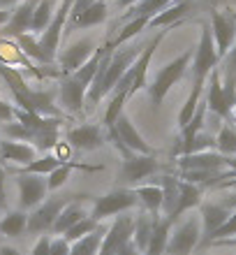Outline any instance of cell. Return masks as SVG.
I'll return each instance as SVG.
<instances>
[{
    "mask_svg": "<svg viewBox=\"0 0 236 255\" xmlns=\"http://www.w3.org/2000/svg\"><path fill=\"white\" fill-rule=\"evenodd\" d=\"M144 47H123L118 51H114V44L109 42V49L104 58H102L100 67H97V74H95L93 84H90V91H88L86 100L88 105H97V102L109 95L116 88V84L123 79V74L128 72L130 67L135 65V61L142 56Z\"/></svg>",
    "mask_w": 236,
    "mask_h": 255,
    "instance_id": "cell-1",
    "label": "cell"
},
{
    "mask_svg": "<svg viewBox=\"0 0 236 255\" xmlns=\"http://www.w3.org/2000/svg\"><path fill=\"white\" fill-rule=\"evenodd\" d=\"M109 42L104 47H97V51L93 54V58L86 63L83 67H79L77 72L68 74L65 79L61 81V91H58V100H61V107H65L70 114H79L83 109V102H86V95L90 91V84H93L95 74H97V67H100L102 58L107 54Z\"/></svg>",
    "mask_w": 236,
    "mask_h": 255,
    "instance_id": "cell-2",
    "label": "cell"
},
{
    "mask_svg": "<svg viewBox=\"0 0 236 255\" xmlns=\"http://www.w3.org/2000/svg\"><path fill=\"white\" fill-rule=\"evenodd\" d=\"M0 79L9 86L19 109H26V112H33V114H40V116L58 114L54 107V93L51 91H33L16 67L0 61Z\"/></svg>",
    "mask_w": 236,
    "mask_h": 255,
    "instance_id": "cell-3",
    "label": "cell"
},
{
    "mask_svg": "<svg viewBox=\"0 0 236 255\" xmlns=\"http://www.w3.org/2000/svg\"><path fill=\"white\" fill-rule=\"evenodd\" d=\"M192 58H195V49H192V51H183L181 56H176L174 61L167 63V65L157 72L156 81L149 86V95L156 107H160L162 102H164V98H167V93L171 91V86H174L176 81L183 79L185 70L192 65Z\"/></svg>",
    "mask_w": 236,
    "mask_h": 255,
    "instance_id": "cell-4",
    "label": "cell"
},
{
    "mask_svg": "<svg viewBox=\"0 0 236 255\" xmlns=\"http://www.w3.org/2000/svg\"><path fill=\"white\" fill-rule=\"evenodd\" d=\"M223 61L220 54H218L216 40H213V30H211V23H202V35H199V42H197L195 49V58H192V81H206L216 65Z\"/></svg>",
    "mask_w": 236,
    "mask_h": 255,
    "instance_id": "cell-5",
    "label": "cell"
},
{
    "mask_svg": "<svg viewBox=\"0 0 236 255\" xmlns=\"http://www.w3.org/2000/svg\"><path fill=\"white\" fill-rule=\"evenodd\" d=\"M211 30H213L218 54H220V58H225L236 42V9H232V7L211 9Z\"/></svg>",
    "mask_w": 236,
    "mask_h": 255,
    "instance_id": "cell-6",
    "label": "cell"
},
{
    "mask_svg": "<svg viewBox=\"0 0 236 255\" xmlns=\"http://www.w3.org/2000/svg\"><path fill=\"white\" fill-rule=\"evenodd\" d=\"M137 202H139V197H137L135 190L116 188V190H111V193L102 195V197L95 200L90 218H95V221L100 223V221H104V218H109V216H121V214H125L128 209L135 207Z\"/></svg>",
    "mask_w": 236,
    "mask_h": 255,
    "instance_id": "cell-7",
    "label": "cell"
},
{
    "mask_svg": "<svg viewBox=\"0 0 236 255\" xmlns=\"http://www.w3.org/2000/svg\"><path fill=\"white\" fill-rule=\"evenodd\" d=\"M75 2L77 0H61L58 9L54 12V21H51L47 30L40 35V47L44 49V54H47L51 61H54L56 54H58L63 30H65V26H68L70 14H72V9H75Z\"/></svg>",
    "mask_w": 236,
    "mask_h": 255,
    "instance_id": "cell-8",
    "label": "cell"
},
{
    "mask_svg": "<svg viewBox=\"0 0 236 255\" xmlns=\"http://www.w3.org/2000/svg\"><path fill=\"white\" fill-rule=\"evenodd\" d=\"M199 244H202V225L197 216H190L183 225H178L171 232L167 255H190Z\"/></svg>",
    "mask_w": 236,
    "mask_h": 255,
    "instance_id": "cell-9",
    "label": "cell"
},
{
    "mask_svg": "<svg viewBox=\"0 0 236 255\" xmlns=\"http://www.w3.org/2000/svg\"><path fill=\"white\" fill-rule=\"evenodd\" d=\"M135 221L132 216L128 214H121L116 216L114 225L107 230V235L102 239V246H100V253L97 255H118L121 253L123 246H128L135 237Z\"/></svg>",
    "mask_w": 236,
    "mask_h": 255,
    "instance_id": "cell-10",
    "label": "cell"
},
{
    "mask_svg": "<svg viewBox=\"0 0 236 255\" xmlns=\"http://www.w3.org/2000/svg\"><path fill=\"white\" fill-rule=\"evenodd\" d=\"M111 139L118 144V146L125 151V155L130 153V151H135V153H142V155H151L153 153V148L146 144V139H144L142 134L137 132L135 123L130 121L128 114H121L118 119H116V126H114V132H111Z\"/></svg>",
    "mask_w": 236,
    "mask_h": 255,
    "instance_id": "cell-11",
    "label": "cell"
},
{
    "mask_svg": "<svg viewBox=\"0 0 236 255\" xmlns=\"http://www.w3.org/2000/svg\"><path fill=\"white\" fill-rule=\"evenodd\" d=\"M70 202H72L70 197H54V200H47L44 204H40L33 214L28 216V232L30 235H42V232L54 230L61 211L68 207Z\"/></svg>",
    "mask_w": 236,
    "mask_h": 255,
    "instance_id": "cell-12",
    "label": "cell"
},
{
    "mask_svg": "<svg viewBox=\"0 0 236 255\" xmlns=\"http://www.w3.org/2000/svg\"><path fill=\"white\" fill-rule=\"evenodd\" d=\"M157 167H160V162L156 160V155H128L121 165V172H118V179L123 183H137L142 181V179H149L151 174H156Z\"/></svg>",
    "mask_w": 236,
    "mask_h": 255,
    "instance_id": "cell-13",
    "label": "cell"
},
{
    "mask_svg": "<svg viewBox=\"0 0 236 255\" xmlns=\"http://www.w3.org/2000/svg\"><path fill=\"white\" fill-rule=\"evenodd\" d=\"M206 105H209V112L218 114L225 123H234V116H232V107H230V102H227V95H225V88H223V74H220V70H218V67L209 74Z\"/></svg>",
    "mask_w": 236,
    "mask_h": 255,
    "instance_id": "cell-14",
    "label": "cell"
},
{
    "mask_svg": "<svg viewBox=\"0 0 236 255\" xmlns=\"http://www.w3.org/2000/svg\"><path fill=\"white\" fill-rule=\"evenodd\" d=\"M16 186H19V204L21 209H35L44 200L49 186L47 179L37 174H19L16 176Z\"/></svg>",
    "mask_w": 236,
    "mask_h": 255,
    "instance_id": "cell-15",
    "label": "cell"
},
{
    "mask_svg": "<svg viewBox=\"0 0 236 255\" xmlns=\"http://www.w3.org/2000/svg\"><path fill=\"white\" fill-rule=\"evenodd\" d=\"M97 51V47H95L93 40H79L75 42V44H70L65 51L61 54V70L63 74L68 77V74L77 72L79 67H83L90 58H93V54Z\"/></svg>",
    "mask_w": 236,
    "mask_h": 255,
    "instance_id": "cell-16",
    "label": "cell"
},
{
    "mask_svg": "<svg viewBox=\"0 0 236 255\" xmlns=\"http://www.w3.org/2000/svg\"><path fill=\"white\" fill-rule=\"evenodd\" d=\"M227 165V155L220 151H202V153H188L181 155L178 167L181 172H216Z\"/></svg>",
    "mask_w": 236,
    "mask_h": 255,
    "instance_id": "cell-17",
    "label": "cell"
},
{
    "mask_svg": "<svg viewBox=\"0 0 236 255\" xmlns=\"http://www.w3.org/2000/svg\"><path fill=\"white\" fill-rule=\"evenodd\" d=\"M35 7H37L35 0H23L21 5H16V9L9 14V21L2 26L0 33L5 35V37H14V40L21 37V35H26L30 30V26H33Z\"/></svg>",
    "mask_w": 236,
    "mask_h": 255,
    "instance_id": "cell-18",
    "label": "cell"
},
{
    "mask_svg": "<svg viewBox=\"0 0 236 255\" xmlns=\"http://www.w3.org/2000/svg\"><path fill=\"white\" fill-rule=\"evenodd\" d=\"M230 214H232L230 207H225V204H202V221H204L202 246H209L213 242V235L225 225Z\"/></svg>",
    "mask_w": 236,
    "mask_h": 255,
    "instance_id": "cell-19",
    "label": "cell"
},
{
    "mask_svg": "<svg viewBox=\"0 0 236 255\" xmlns=\"http://www.w3.org/2000/svg\"><path fill=\"white\" fill-rule=\"evenodd\" d=\"M68 141L70 146L79 148V151H95L102 146V130L95 123H83V126H77L70 130Z\"/></svg>",
    "mask_w": 236,
    "mask_h": 255,
    "instance_id": "cell-20",
    "label": "cell"
},
{
    "mask_svg": "<svg viewBox=\"0 0 236 255\" xmlns=\"http://www.w3.org/2000/svg\"><path fill=\"white\" fill-rule=\"evenodd\" d=\"M37 155V148L33 144H26V141H16V139H5L0 141V158L2 162H16V165H30Z\"/></svg>",
    "mask_w": 236,
    "mask_h": 255,
    "instance_id": "cell-21",
    "label": "cell"
},
{
    "mask_svg": "<svg viewBox=\"0 0 236 255\" xmlns=\"http://www.w3.org/2000/svg\"><path fill=\"white\" fill-rule=\"evenodd\" d=\"M202 204V188L195 186V183H188L183 181L178 183V197H176V204H174V211L169 214V221L176 223L178 221V216L190 211L192 207H199Z\"/></svg>",
    "mask_w": 236,
    "mask_h": 255,
    "instance_id": "cell-22",
    "label": "cell"
},
{
    "mask_svg": "<svg viewBox=\"0 0 236 255\" xmlns=\"http://www.w3.org/2000/svg\"><path fill=\"white\" fill-rule=\"evenodd\" d=\"M109 16V5L104 2V0H100V2H95V5L86 7L81 14H77V16H70V30H83V28H93V26H100V23H104Z\"/></svg>",
    "mask_w": 236,
    "mask_h": 255,
    "instance_id": "cell-23",
    "label": "cell"
},
{
    "mask_svg": "<svg viewBox=\"0 0 236 255\" xmlns=\"http://www.w3.org/2000/svg\"><path fill=\"white\" fill-rule=\"evenodd\" d=\"M135 193L139 197V202L146 207V211L153 218H160V211L164 207V190H162V186H137Z\"/></svg>",
    "mask_w": 236,
    "mask_h": 255,
    "instance_id": "cell-24",
    "label": "cell"
},
{
    "mask_svg": "<svg viewBox=\"0 0 236 255\" xmlns=\"http://www.w3.org/2000/svg\"><path fill=\"white\" fill-rule=\"evenodd\" d=\"M190 7H192L190 0H176L174 5H169L167 9H162L160 14H156V16L151 19L149 28H164V30H167L171 23H176L178 19L185 16V12H188Z\"/></svg>",
    "mask_w": 236,
    "mask_h": 255,
    "instance_id": "cell-25",
    "label": "cell"
},
{
    "mask_svg": "<svg viewBox=\"0 0 236 255\" xmlns=\"http://www.w3.org/2000/svg\"><path fill=\"white\" fill-rule=\"evenodd\" d=\"M171 225L174 223L169 218H160L156 223V230H153V237H151V244L146 249V255H167V246H169V237H171Z\"/></svg>",
    "mask_w": 236,
    "mask_h": 255,
    "instance_id": "cell-26",
    "label": "cell"
},
{
    "mask_svg": "<svg viewBox=\"0 0 236 255\" xmlns=\"http://www.w3.org/2000/svg\"><path fill=\"white\" fill-rule=\"evenodd\" d=\"M206 112H209V105H206V100H202L199 102V107H197V112H195V116H192V121L188 123V126L181 130V134H183V141H181V155L185 153L190 148V144L197 139V134L202 132V126H204V116H206Z\"/></svg>",
    "mask_w": 236,
    "mask_h": 255,
    "instance_id": "cell-27",
    "label": "cell"
},
{
    "mask_svg": "<svg viewBox=\"0 0 236 255\" xmlns=\"http://www.w3.org/2000/svg\"><path fill=\"white\" fill-rule=\"evenodd\" d=\"M86 211H83V207H81L79 202H70L68 207L61 211V216H58V221H56L54 225V232L56 235H65L70 228H75L79 221H83L86 218Z\"/></svg>",
    "mask_w": 236,
    "mask_h": 255,
    "instance_id": "cell-28",
    "label": "cell"
},
{
    "mask_svg": "<svg viewBox=\"0 0 236 255\" xmlns=\"http://www.w3.org/2000/svg\"><path fill=\"white\" fill-rule=\"evenodd\" d=\"M65 160H61L56 153H44L42 158H37V160H33L30 165H26V167L19 169V174H37V176H44V174H51L54 169H58ZM70 162V160H68Z\"/></svg>",
    "mask_w": 236,
    "mask_h": 255,
    "instance_id": "cell-29",
    "label": "cell"
},
{
    "mask_svg": "<svg viewBox=\"0 0 236 255\" xmlns=\"http://www.w3.org/2000/svg\"><path fill=\"white\" fill-rule=\"evenodd\" d=\"M160 221V218H153V216L149 214V218H146V214L139 216L135 221V237H132V242H135V246L139 251H146L151 244V237H153V230H156V223Z\"/></svg>",
    "mask_w": 236,
    "mask_h": 255,
    "instance_id": "cell-30",
    "label": "cell"
},
{
    "mask_svg": "<svg viewBox=\"0 0 236 255\" xmlns=\"http://www.w3.org/2000/svg\"><path fill=\"white\" fill-rule=\"evenodd\" d=\"M104 235H107V228H102V225H100L93 235H88V237H83V239H79V242L72 246L70 255H97V253H100V246H102Z\"/></svg>",
    "mask_w": 236,
    "mask_h": 255,
    "instance_id": "cell-31",
    "label": "cell"
},
{
    "mask_svg": "<svg viewBox=\"0 0 236 255\" xmlns=\"http://www.w3.org/2000/svg\"><path fill=\"white\" fill-rule=\"evenodd\" d=\"M202 88H204V81H192V91H190L188 100H185L181 114H178V128H181V130L192 121V116H195L197 107H199V102H202Z\"/></svg>",
    "mask_w": 236,
    "mask_h": 255,
    "instance_id": "cell-32",
    "label": "cell"
},
{
    "mask_svg": "<svg viewBox=\"0 0 236 255\" xmlns=\"http://www.w3.org/2000/svg\"><path fill=\"white\" fill-rule=\"evenodd\" d=\"M176 0H139L135 7L128 9V19H135V16H146V19H153L156 14H160L162 9H167L169 5H174Z\"/></svg>",
    "mask_w": 236,
    "mask_h": 255,
    "instance_id": "cell-33",
    "label": "cell"
},
{
    "mask_svg": "<svg viewBox=\"0 0 236 255\" xmlns=\"http://www.w3.org/2000/svg\"><path fill=\"white\" fill-rule=\"evenodd\" d=\"M16 44H19V49L28 56V58H30V61H35V63H44V65L54 63L47 54H44V49L40 47V40H35V37H33L30 33H26V35H21V37H16Z\"/></svg>",
    "mask_w": 236,
    "mask_h": 255,
    "instance_id": "cell-34",
    "label": "cell"
},
{
    "mask_svg": "<svg viewBox=\"0 0 236 255\" xmlns=\"http://www.w3.org/2000/svg\"><path fill=\"white\" fill-rule=\"evenodd\" d=\"M23 232H28V216L23 211H12L0 221V235L21 237Z\"/></svg>",
    "mask_w": 236,
    "mask_h": 255,
    "instance_id": "cell-35",
    "label": "cell"
},
{
    "mask_svg": "<svg viewBox=\"0 0 236 255\" xmlns=\"http://www.w3.org/2000/svg\"><path fill=\"white\" fill-rule=\"evenodd\" d=\"M54 21V0H40L37 7H35V14H33V26L30 30L33 33H44L49 28V23Z\"/></svg>",
    "mask_w": 236,
    "mask_h": 255,
    "instance_id": "cell-36",
    "label": "cell"
},
{
    "mask_svg": "<svg viewBox=\"0 0 236 255\" xmlns=\"http://www.w3.org/2000/svg\"><path fill=\"white\" fill-rule=\"evenodd\" d=\"M149 23H151V19H146V16H135V19H128V23L121 28L118 37L111 42V44H114V49L121 47V44H125V42L132 40V37H137L144 28H149Z\"/></svg>",
    "mask_w": 236,
    "mask_h": 255,
    "instance_id": "cell-37",
    "label": "cell"
},
{
    "mask_svg": "<svg viewBox=\"0 0 236 255\" xmlns=\"http://www.w3.org/2000/svg\"><path fill=\"white\" fill-rule=\"evenodd\" d=\"M216 146L223 155H236V126L225 123L216 137Z\"/></svg>",
    "mask_w": 236,
    "mask_h": 255,
    "instance_id": "cell-38",
    "label": "cell"
},
{
    "mask_svg": "<svg viewBox=\"0 0 236 255\" xmlns=\"http://www.w3.org/2000/svg\"><path fill=\"white\" fill-rule=\"evenodd\" d=\"M97 228H100V223L95 221V218H90V216H86L83 221H79V223H77V225H75V228H70L68 232L63 235V237H65V239H68L70 244H72V242L77 244V242H79V239H83V237L93 235V232H95V230H97Z\"/></svg>",
    "mask_w": 236,
    "mask_h": 255,
    "instance_id": "cell-39",
    "label": "cell"
},
{
    "mask_svg": "<svg viewBox=\"0 0 236 255\" xmlns=\"http://www.w3.org/2000/svg\"><path fill=\"white\" fill-rule=\"evenodd\" d=\"M232 237H236V209L230 214V218L225 221L223 228H220V230L216 232V235H213V242H211V244L225 242V239H232Z\"/></svg>",
    "mask_w": 236,
    "mask_h": 255,
    "instance_id": "cell-40",
    "label": "cell"
},
{
    "mask_svg": "<svg viewBox=\"0 0 236 255\" xmlns=\"http://www.w3.org/2000/svg\"><path fill=\"white\" fill-rule=\"evenodd\" d=\"M70 251H72V244L65 237L51 239V255H70Z\"/></svg>",
    "mask_w": 236,
    "mask_h": 255,
    "instance_id": "cell-41",
    "label": "cell"
},
{
    "mask_svg": "<svg viewBox=\"0 0 236 255\" xmlns=\"http://www.w3.org/2000/svg\"><path fill=\"white\" fill-rule=\"evenodd\" d=\"M33 255H51V239L49 235H42L33 246Z\"/></svg>",
    "mask_w": 236,
    "mask_h": 255,
    "instance_id": "cell-42",
    "label": "cell"
},
{
    "mask_svg": "<svg viewBox=\"0 0 236 255\" xmlns=\"http://www.w3.org/2000/svg\"><path fill=\"white\" fill-rule=\"evenodd\" d=\"M14 116H16V107L9 105V102H5V100H0V121L14 123Z\"/></svg>",
    "mask_w": 236,
    "mask_h": 255,
    "instance_id": "cell-43",
    "label": "cell"
},
{
    "mask_svg": "<svg viewBox=\"0 0 236 255\" xmlns=\"http://www.w3.org/2000/svg\"><path fill=\"white\" fill-rule=\"evenodd\" d=\"M225 61V72H234L236 74V44L232 47V51L223 58Z\"/></svg>",
    "mask_w": 236,
    "mask_h": 255,
    "instance_id": "cell-44",
    "label": "cell"
},
{
    "mask_svg": "<svg viewBox=\"0 0 236 255\" xmlns=\"http://www.w3.org/2000/svg\"><path fill=\"white\" fill-rule=\"evenodd\" d=\"M95 2H100V0H77L75 2V9H72V14L70 16H77V14H81L86 7H90V5H95Z\"/></svg>",
    "mask_w": 236,
    "mask_h": 255,
    "instance_id": "cell-45",
    "label": "cell"
},
{
    "mask_svg": "<svg viewBox=\"0 0 236 255\" xmlns=\"http://www.w3.org/2000/svg\"><path fill=\"white\" fill-rule=\"evenodd\" d=\"M5 200V162L0 158V204Z\"/></svg>",
    "mask_w": 236,
    "mask_h": 255,
    "instance_id": "cell-46",
    "label": "cell"
},
{
    "mask_svg": "<svg viewBox=\"0 0 236 255\" xmlns=\"http://www.w3.org/2000/svg\"><path fill=\"white\" fill-rule=\"evenodd\" d=\"M118 255H142V251H139V249L135 246V242H130L128 246H123L121 253H118Z\"/></svg>",
    "mask_w": 236,
    "mask_h": 255,
    "instance_id": "cell-47",
    "label": "cell"
},
{
    "mask_svg": "<svg viewBox=\"0 0 236 255\" xmlns=\"http://www.w3.org/2000/svg\"><path fill=\"white\" fill-rule=\"evenodd\" d=\"M223 204H225V207H230V209H236V190L232 195H227V200H225Z\"/></svg>",
    "mask_w": 236,
    "mask_h": 255,
    "instance_id": "cell-48",
    "label": "cell"
},
{
    "mask_svg": "<svg viewBox=\"0 0 236 255\" xmlns=\"http://www.w3.org/2000/svg\"><path fill=\"white\" fill-rule=\"evenodd\" d=\"M0 255H21L16 249H12V246H2L0 249Z\"/></svg>",
    "mask_w": 236,
    "mask_h": 255,
    "instance_id": "cell-49",
    "label": "cell"
},
{
    "mask_svg": "<svg viewBox=\"0 0 236 255\" xmlns=\"http://www.w3.org/2000/svg\"><path fill=\"white\" fill-rule=\"evenodd\" d=\"M9 14H12V12H5V9H0V28H2L7 21H9Z\"/></svg>",
    "mask_w": 236,
    "mask_h": 255,
    "instance_id": "cell-50",
    "label": "cell"
},
{
    "mask_svg": "<svg viewBox=\"0 0 236 255\" xmlns=\"http://www.w3.org/2000/svg\"><path fill=\"white\" fill-rule=\"evenodd\" d=\"M227 167L236 174V155H227Z\"/></svg>",
    "mask_w": 236,
    "mask_h": 255,
    "instance_id": "cell-51",
    "label": "cell"
},
{
    "mask_svg": "<svg viewBox=\"0 0 236 255\" xmlns=\"http://www.w3.org/2000/svg\"><path fill=\"white\" fill-rule=\"evenodd\" d=\"M137 2H139V0H118V5H121V7H128V9H130V7H135Z\"/></svg>",
    "mask_w": 236,
    "mask_h": 255,
    "instance_id": "cell-52",
    "label": "cell"
},
{
    "mask_svg": "<svg viewBox=\"0 0 236 255\" xmlns=\"http://www.w3.org/2000/svg\"><path fill=\"white\" fill-rule=\"evenodd\" d=\"M19 0H0V7H12V5H16Z\"/></svg>",
    "mask_w": 236,
    "mask_h": 255,
    "instance_id": "cell-53",
    "label": "cell"
},
{
    "mask_svg": "<svg viewBox=\"0 0 236 255\" xmlns=\"http://www.w3.org/2000/svg\"><path fill=\"white\" fill-rule=\"evenodd\" d=\"M223 244V246H236V237H232V239H225V242H218Z\"/></svg>",
    "mask_w": 236,
    "mask_h": 255,
    "instance_id": "cell-54",
    "label": "cell"
},
{
    "mask_svg": "<svg viewBox=\"0 0 236 255\" xmlns=\"http://www.w3.org/2000/svg\"><path fill=\"white\" fill-rule=\"evenodd\" d=\"M234 126H236V109H234Z\"/></svg>",
    "mask_w": 236,
    "mask_h": 255,
    "instance_id": "cell-55",
    "label": "cell"
}]
</instances>
